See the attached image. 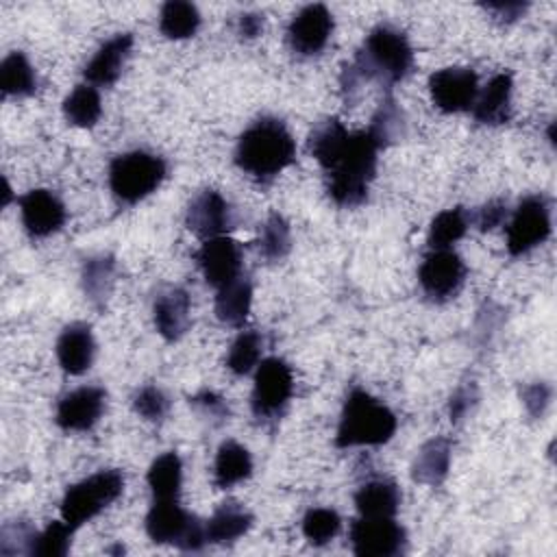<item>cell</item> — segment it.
Wrapping results in <instances>:
<instances>
[{
    "mask_svg": "<svg viewBox=\"0 0 557 557\" xmlns=\"http://www.w3.org/2000/svg\"><path fill=\"white\" fill-rule=\"evenodd\" d=\"M296 159V141L276 117L255 120L237 139L235 163L257 183H270Z\"/></svg>",
    "mask_w": 557,
    "mask_h": 557,
    "instance_id": "cell-3",
    "label": "cell"
},
{
    "mask_svg": "<svg viewBox=\"0 0 557 557\" xmlns=\"http://www.w3.org/2000/svg\"><path fill=\"white\" fill-rule=\"evenodd\" d=\"M261 350H263L261 335L257 331H242L228 348L226 368L233 374L244 376L261 363Z\"/></svg>",
    "mask_w": 557,
    "mask_h": 557,
    "instance_id": "cell-34",
    "label": "cell"
},
{
    "mask_svg": "<svg viewBox=\"0 0 557 557\" xmlns=\"http://www.w3.org/2000/svg\"><path fill=\"white\" fill-rule=\"evenodd\" d=\"M468 224L470 220L461 207L437 213L429 226V237H426L431 250L450 248L455 242H459L466 235Z\"/></svg>",
    "mask_w": 557,
    "mask_h": 557,
    "instance_id": "cell-33",
    "label": "cell"
},
{
    "mask_svg": "<svg viewBox=\"0 0 557 557\" xmlns=\"http://www.w3.org/2000/svg\"><path fill=\"white\" fill-rule=\"evenodd\" d=\"M511 94H513V78L509 72L494 74L487 85L479 91L472 115L479 124L498 126L511 117Z\"/></svg>",
    "mask_w": 557,
    "mask_h": 557,
    "instance_id": "cell-21",
    "label": "cell"
},
{
    "mask_svg": "<svg viewBox=\"0 0 557 557\" xmlns=\"http://www.w3.org/2000/svg\"><path fill=\"white\" fill-rule=\"evenodd\" d=\"M379 150L383 148L368 128L350 133L337 117L320 122L309 135V152L326 172V191L339 207L366 202Z\"/></svg>",
    "mask_w": 557,
    "mask_h": 557,
    "instance_id": "cell-1",
    "label": "cell"
},
{
    "mask_svg": "<svg viewBox=\"0 0 557 557\" xmlns=\"http://www.w3.org/2000/svg\"><path fill=\"white\" fill-rule=\"evenodd\" d=\"M63 115L70 124L91 128L102 115V100L94 85H76L63 100Z\"/></svg>",
    "mask_w": 557,
    "mask_h": 557,
    "instance_id": "cell-30",
    "label": "cell"
},
{
    "mask_svg": "<svg viewBox=\"0 0 557 557\" xmlns=\"http://www.w3.org/2000/svg\"><path fill=\"white\" fill-rule=\"evenodd\" d=\"M333 33V15L324 4H307L287 28L289 48L300 57H313L324 50Z\"/></svg>",
    "mask_w": 557,
    "mask_h": 557,
    "instance_id": "cell-14",
    "label": "cell"
},
{
    "mask_svg": "<svg viewBox=\"0 0 557 557\" xmlns=\"http://www.w3.org/2000/svg\"><path fill=\"white\" fill-rule=\"evenodd\" d=\"M57 359L63 372L67 374H83L89 370L94 355H96V342L91 326L85 322H72L67 324L59 337H57Z\"/></svg>",
    "mask_w": 557,
    "mask_h": 557,
    "instance_id": "cell-19",
    "label": "cell"
},
{
    "mask_svg": "<svg viewBox=\"0 0 557 557\" xmlns=\"http://www.w3.org/2000/svg\"><path fill=\"white\" fill-rule=\"evenodd\" d=\"M115 276V259L111 255H98L85 261L81 272L83 292L89 298V302L98 309L104 307Z\"/></svg>",
    "mask_w": 557,
    "mask_h": 557,
    "instance_id": "cell-28",
    "label": "cell"
},
{
    "mask_svg": "<svg viewBox=\"0 0 557 557\" xmlns=\"http://www.w3.org/2000/svg\"><path fill=\"white\" fill-rule=\"evenodd\" d=\"M400 505V492L394 481L372 479L355 492V507L366 518H394Z\"/></svg>",
    "mask_w": 557,
    "mask_h": 557,
    "instance_id": "cell-23",
    "label": "cell"
},
{
    "mask_svg": "<svg viewBox=\"0 0 557 557\" xmlns=\"http://www.w3.org/2000/svg\"><path fill=\"white\" fill-rule=\"evenodd\" d=\"M237 30L246 39H255L263 30V15L261 13H244V15H239Z\"/></svg>",
    "mask_w": 557,
    "mask_h": 557,
    "instance_id": "cell-44",
    "label": "cell"
},
{
    "mask_svg": "<svg viewBox=\"0 0 557 557\" xmlns=\"http://www.w3.org/2000/svg\"><path fill=\"white\" fill-rule=\"evenodd\" d=\"M252 472V457L246 446L228 440L218 448L213 463V483L220 490H228L235 483L248 479Z\"/></svg>",
    "mask_w": 557,
    "mask_h": 557,
    "instance_id": "cell-26",
    "label": "cell"
},
{
    "mask_svg": "<svg viewBox=\"0 0 557 557\" xmlns=\"http://www.w3.org/2000/svg\"><path fill=\"white\" fill-rule=\"evenodd\" d=\"M520 396H522V405H524L527 413L531 418H542L548 403H550V387L542 381H535V383L524 385Z\"/></svg>",
    "mask_w": 557,
    "mask_h": 557,
    "instance_id": "cell-39",
    "label": "cell"
},
{
    "mask_svg": "<svg viewBox=\"0 0 557 557\" xmlns=\"http://www.w3.org/2000/svg\"><path fill=\"white\" fill-rule=\"evenodd\" d=\"M450 468V440L433 437L420 446L411 463V479L422 485H440Z\"/></svg>",
    "mask_w": 557,
    "mask_h": 557,
    "instance_id": "cell-22",
    "label": "cell"
},
{
    "mask_svg": "<svg viewBox=\"0 0 557 557\" xmlns=\"http://www.w3.org/2000/svg\"><path fill=\"white\" fill-rule=\"evenodd\" d=\"M252 527V513L239 503L220 505L205 522V535L209 544H228L246 535Z\"/></svg>",
    "mask_w": 557,
    "mask_h": 557,
    "instance_id": "cell-24",
    "label": "cell"
},
{
    "mask_svg": "<svg viewBox=\"0 0 557 557\" xmlns=\"http://www.w3.org/2000/svg\"><path fill=\"white\" fill-rule=\"evenodd\" d=\"M146 533L154 544H172L181 550H200L207 544L205 522L174 500H154L146 516Z\"/></svg>",
    "mask_w": 557,
    "mask_h": 557,
    "instance_id": "cell-7",
    "label": "cell"
},
{
    "mask_svg": "<svg viewBox=\"0 0 557 557\" xmlns=\"http://www.w3.org/2000/svg\"><path fill=\"white\" fill-rule=\"evenodd\" d=\"M476 400H479V394H476L474 383H468V385L457 387V392L450 396V403H448L450 420H453V422L463 420V418L472 411V407L476 405Z\"/></svg>",
    "mask_w": 557,
    "mask_h": 557,
    "instance_id": "cell-42",
    "label": "cell"
},
{
    "mask_svg": "<svg viewBox=\"0 0 557 557\" xmlns=\"http://www.w3.org/2000/svg\"><path fill=\"white\" fill-rule=\"evenodd\" d=\"M418 281L431 300L444 302L455 298L461 289L466 281V263L453 248L431 250L418 268Z\"/></svg>",
    "mask_w": 557,
    "mask_h": 557,
    "instance_id": "cell-11",
    "label": "cell"
},
{
    "mask_svg": "<svg viewBox=\"0 0 557 557\" xmlns=\"http://www.w3.org/2000/svg\"><path fill=\"white\" fill-rule=\"evenodd\" d=\"M429 94L440 111L463 113L479 96V81L470 67H444L431 74Z\"/></svg>",
    "mask_w": 557,
    "mask_h": 557,
    "instance_id": "cell-12",
    "label": "cell"
},
{
    "mask_svg": "<svg viewBox=\"0 0 557 557\" xmlns=\"http://www.w3.org/2000/svg\"><path fill=\"white\" fill-rule=\"evenodd\" d=\"M189 403L209 420H218V422H224L228 418V407L224 403L222 396H218L215 392H209V389H202L198 392L196 396L189 398Z\"/></svg>",
    "mask_w": 557,
    "mask_h": 557,
    "instance_id": "cell-40",
    "label": "cell"
},
{
    "mask_svg": "<svg viewBox=\"0 0 557 557\" xmlns=\"http://www.w3.org/2000/svg\"><path fill=\"white\" fill-rule=\"evenodd\" d=\"M107 392L96 385H85L61 396L54 422L63 431H89L102 416Z\"/></svg>",
    "mask_w": 557,
    "mask_h": 557,
    "instance_id": "cell-17",
    "label": "cell"
},
{
    "mask_svg": "<svg viewBox=\"0 0 557 557\" xmlns=\"http://www.w3.org/2000/svg\"><path fill=\"white\" fill-rule=\"evenodd\" d=\"M368 131L372 133V137L379 141L381 148H387L389 144H394V141H398L403 137L405 117H403V111H400L398 102L392 96H387L379 104L376 113L370 120Z\"/></svg>",
    "mask_w": 557,
    "mask_h": 557,
    "instance_id": "cell-35",
    "label": "cell"
},
{
    "mask_svg": "<svg viewBox=\"0 0 557 557\" xmlns=\"http://www.w3.org/2000/svg\"><path fill=\"white\" fill-rule=\"evenodd\" d=\"M527 7H529L527 2H487V4H483V9L490 11L500 22H516L518 17L524 15Z\"/></svg>",
    "mask_w": 557,
    "mask_h": 557,
    "instance_id": "cell-43",
    "label": "cell"
},
{
    "mask_svg": "<svg viewBox=\"0 0 557 557\" xmlns=\"http://www.w3.org/2000/svg\"><path fill=\"white\" fill-rule=\"evenodd\" d=\"M257 250L270 263H276L289 255L292 231L287 220L281 213H270L268 220L261 224L259 237H257Z\"/></svg>",
    "mask_w": 557,
    "mask_h": 557,
    "instance_id": "cell-32",
    "label": "cell"
},
{
    "mask_svg": "<svg viewBox=\"0 0 557 557\" xmlns=\"http://www.w3.org/2000/svg\"><path fill=\"white\" fill-rule=\"evenodd\" d=\"M550 202L542 194L522 198L507 224V250L511 257H520L535 246L544 244L550 235Z\"/></svg>",
    "mask_w": 557,
    "mask_h": 557,
    "instance_id": "cell-9",
    "label": "cell"
},
{
    "mask_svg": "<svg viewBox=\"0 0 557 557\" xmlns=\"http://www.w3.org/2000/svg\"><path fill=\"white\" fill-rule=\"evenodd\" d=\"M124 490V474L115 468L100 470L72 487H67L61 500V520L78 529L81 524L96 518L104 507H109Z\"/></svg>",
    "mask_w": 557,
    "mask_h": 557,
    "instance_id": "cell-6",
    "label": "cell"
},
{
    "mask_svg": "<svg viewBox=\"0 0 557 557\" xmlns=\"http://www.w3.org/2000/svg\"><path fill=\"white\" fill-rule=\"evenodd\" d=\"M411 65L413 50L409 39L400 30L381 24L368 33L352 63L344 67L342 89L348 100L368 81H379L389 89L409 74Z\"/></svg>",
    "mask_w": 557,
    "mask_h": 557,
    "instance_id": "cell-2",
    "label": "cell"
},
{
    "mask_svg": "<svg viewBox=\"0 0 557 557\" xmlns=\"http://www.w3.org/2000/svg\"><path fill=\"white\" fill-rule=\"evenodd\" d=\"M189 294L183 287H170L154 298L152 318L159 335L168 342H176L189 329Z\"/></svg>",
    "mask_w": 557,
    "mask_h": 557,
    "instance_id": "cell-20",
    "label": "cell"
},
{
    "mask_svg": "<svg viewBox=\"0 0 557 557\" xmlns=\"http://www.w3.org/2000/svg\"><path fill=\"white\" fill-rule=\"evenodd\" d=\"M133 409L148 422H161L170 411V398L159 385H141L133 394Z\"/></svg>",
    "mask_w": 557,
    "mask_h": 557,
    "instance_id": "cell-38",
    "label": "cell"
},
{
    "mask_svg": "<svg viewBox=\"0 0 557 557\" xmlns=\"http://www.w3.org/2000/svg\"><path fill=\"white\" fill-rule=\"evenodd\" d=\"M200 26V13L196 4L185 0H170L161 7L159 30L168 39H187Z\"/></svg>",
    "mask_w": 557,
    "mask_h": 557,
    "instance_id": "cell-31",
    "label": "cell"
},
{
    "mask_svg": "<svg viewBox=\"0 0 557 557\" xmlns=\"http://www.w3.org/2000/svg\"><path fill=\"white\" fill-rule=\"evenodd\" d=\"M294 394L292 368L281 357L261 359L255 372V385L250 396V407L255 418L263 422H274L283 416Z\"/></svg>",
    "mask_w": 557,
    "mask_h": 557,
    "instance_id": "cell-8",
    "label": "cell"
},
{
    "mask_svg": "<svg viewBox=\"0 0 557 557\" xmlns=\"http://www.w3.org/2000/svg\"><path fill=\"white\" fill-rule=\"evenodd\" d=\"M168 174L165 161L146 150L117 154L109 165V187L117 202L135 205L157 191Z\"/></svg>",
    "mask_w": 557,
    "mask_h": 557,
    "instance_id": "cell-5",
    "label": "cell"
},
{
    "mask_svg": "<svg viewBox=\"0 0 557 557\" xmlns=\"http://www.w3.org/2000/svg\"><path fill=\"white\" fill-rule=\"evenodd\" d=\"M131 50H133L131 33H117L111 39H107L83 70L87 83L94 87L96 85L98 87L113 85L120 78V74L131 57Z\"/></svg>",
    "mask_w": 557,
    "mask_h": 557,
    "instance_id": "cell-18",
    "label": "cell"
},
{
    "mask_svg": "<svg viewBox=\"0 0 557 557\" xmlns=\"http://www.w3.org/2000/svg\"><path fill=\"white\" fill-rule=\"evenodd\" d=\"M0 89L4 96L26 98L37 91V74L24 52H11L0 63Z\"/></svg>",
    "mask_w": 557,
    "mask_h": 557,
    "instance_id": "cell-29",
    "label": "cell"
},
{
    "mask_svg": "<svg viewBox=\"0 0 557 557\" xmlns=\"http://www.w3.org/2000/svg\"><path fill=\"white\" fill-rule=\"evenodd\" d=\"M342 529V518L335 509L329 507H313L302 518V535L313 546L329 544Z\"/></svg>",
    "mask_w": 557,
    "mask_h": 557,
    "instance_id": "cell-36",
    "label": "cell"
},
{
    "mask_svg": "<svg viewBox=\"0 0 557 557\" xmlns=\"http://www.w3.org/2000/svg\"><path fill=\"white\" fill-rule=\"evenodd\" d=\"M396 431L394 411L361 387H352L344 400L335 433L337 448L381 446Z\"/></svg>",
    "mask_w": 557,
    "mask_h": 557,
    "instance_id": "cell-4",
    "label": "cell"
},
{
    "mask_svg": "<svg viewBox=\"0 0 557 557\" xmlns=\"http://www.w3.org/2000/svg\"><path fill=\"white\" fill-rule=\"evenodd\" d=\"M185 224L196 237L211 239V237L226 235L235 226V215L231 205L220 191L202 189L191 198L187 207Z\"/></svg>",
    "mask_w": 557,
    "mask_h": 557,
    "instance_id": "cell-13",
    "label": "cell"
},
{
    "mask_svg": "<svg viewBox=\"0 0 557 557\" xmlns=\"http://www.w3.org/2000/svg\"><path fill=\"white\" fill-rule=\"evenodd\" d=\"M505 218H507V202H503V200H490L487 205L479 207V209L474 211V215H470L468 220L474 222L479 231H492V228L498 226Z\"/></svg>",
    "mask_w": 557,
    "mask_h": 557,
    "instance_id": "cell-41",
    "label": "cell"
},
{
    "mask_svg": "<svg viewBox=\"0 0 557 557\" xmlns=\"http://www.w3.org/2000/svg\"><path fill=\"white\" fill-rule=\"evenodd\" d=\"M20 218L30 237H48L65 224V205L50 189H30L20 198Z\"/></svg>",
    "mask_w": 557,
    "mask_h": 557,
    "instance_id": "cell-16",
    "label": "cell"
},
{
    "mask_svg": "<svg viewBox=\"0 0 557 557\" xmlns=\"http://www.w3.org/2000/svg\"><path fill=\"white\" fill-rule=\"evenodd\" d=\"M74 527H70L65 520L50 522L41 533H35L30 555L37 557H63L70 553Z\"/></svg>",
    "mask_w": 557,
    "mask_h": 557,
    "instance_id": "cell-37",
    "label": "cell"
},
{
    "mask_svg": "<svg viewBox=\"0 0 557 557\" xmlns=\"http://www.w3.org/2000/svg\"><path fill=\"white\" fill-rule=\"evenodd\" d=\"M252 283L248 276H237L215 294V315L226 326H242L250 313Z\"/></svg>",
    "mask_w": 557,
    "mask_h": 557,
    "instance_id": "cell-25",
    "label": "cell"
},
{
    "mask_svg": "<svg viewBox=\"0 0 557 557\" xmlns=\"http://www.w3.org/2000/svg\"><path fill=\"white\" fill-rule=\"evenodd\" d=\"M350 546L361 557H394L407 546V533L394 518L359 516L350 524Z\"/></svg>",
    "mask_w": 557,
    "mask_h": 557,
    "instance_id": "cell-10",
    "label": "cell"
},
{
    "mask_svg": "<svg viewBox=\"0 0 557 557\" xmlns=\"http://www.w3.org/2000/svg\"><path fill=\"white\" fill-rule=\"evenodd\" d=\"M146 481L150 485L154 500H174L178 498L181 483H183V463L181 457L170 450L159 455L146 474Z\"/></svg>",
    "mask_w": 557,
    "mask_h": 557,
    "instance_id": "cell-27",
    "label": "cell"
},
{
    "mask_svg": "<svg viewBox=\"0 0 557 557\" xmlns=\"http://www.w3.org/2000/svg\"><path fill=\"white\" fill-rule=\"evenodd\" d=\"M196 261L207 285L215 289L242 276V248L226 235L205 239L196 252Z\"/></svg>",
    "mask_w": 557,
    "mask_h": 557,
    "instance_id": "cell-15",
    "label": "cell"
}]
</instances>
